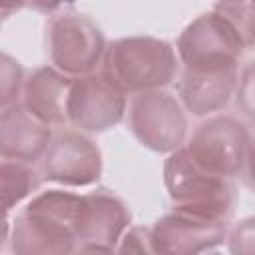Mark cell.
Here are the masks:
<instances>
[{
	"instance_id": "1",
	"label": "cell",
	"mask_w": 255,
	"mask_h": 255,
	"mask_svg": "<svg viewBox=\"0 0 255 255\" xmlns=\"http://www.w3.org/2000/svg\"><path fill=\"white\" fill-rule=\"evenodd\" d=\"M84 195L48 189L28 201L12 225V251L32 253H72L78 247V219Z\"/></svg>"
},
{
	"instance_id": "2",
	"label": "cell",
	"mask_w": 255,
	"mask_h": 255,
	"mask_svg": "<svg viewBox=\"0 0 255 255\" xmlns=\"http://www.w3.org/2000/svg\"><path fill=\"white\" fill-rule=\"evenodd\" d=\"M102 74L124 94L161 90L177 74L169 42L153 36H128L108 44Z\"/></svg>"
},
{
	"instance_id": "3",
	"label": "cell",
	"mask_w": 255,
	"mask_h": 255,
	"mask_svg": "<svg viewBox=\"0 0 255 255\" xmlns=\"http://www.w3.org/2000/svg\"><path fill=\"white\" fill-rule=\"evenodd\" d=\"M163 183L173 209L187 211L211 221L227 223L235 207L231 177L199 167L185 147L169 153L163 163Z\"/></svg>"
},
{
	"instance_id": "4",
	"label": "cell",
	"mask_w": 255,
	"mask_h": 255,
	"mask_svg": "<svg viewBox=\"0 0 255 255\" xmlns=\"http://www.w3.org/2000/svg\"><path fill=\"white\" fill-rule=\"evenodd\" d=\"M128 128L143 147L171 153L185 141L187 118L175 96L163 90H149L133 96L128 110Z\"/></svg>"
},
{
	"instance_id": "5",
	"label": "cell",
	"mask_w": 255,
	"mask_h": 255,
	"mask_svg": "<svg viewBox=\"0 0 255 255\" xmlns=\"http://www.w3.org/2000/svg\"><path fill=\"white\" fill-rule=\"evenodd\" d=\"M175 48L183 68L189 70L237 66L245 50L235 28L215 10L189 22L179 34Z\"/></svg>"
},
{
	"instance_id": "6",
	"label": "cell",
	"mask_w": 255,
	"mask_h": 255,
	"mask_svg": "<svg viewBox=\"0 0 255 255\" xmlns=\"http://www.w3.org/2000/svg\"><path fill=\"white\" fill-rule=\"evenodd\" d=\"M106 38L84 14L66 12L48 26V52L52 64L68 76L92 74L104 60Z\"/></svg>"
},
{
	"instance_id": "7",
	"label": "cell",
	"mask_w": 255,
	"mask_h": 255,
	"mask_svg": "<svg viewBox=\"0 0 255 255\" xmlns=\"http://www.w3.org/2000/svg\"><path fill=\"white\" fill-rule=\"evenodd\" d=\"M249 131L243 122L231 116H215L201 122L185 145L191 159L217 175L235 177L241 171Z\"/></svg>"
},
{
	"instance_id": "8",
	"label": "cell",
	"mask_w": 255,
	"mask_h": 255,
	"mask_svg": "<svg viewBox=\"0 0 255 255\" xmlns=\"http://www.w3.org/2000/svg\"><path fill=\"white\" fill-rule=\"evenodd\" d=\"M126 114V94L102 72L76 76L68 96V122L76 128L100 133L116 128Z\"/></svg>"
},
{
	"instance_id": "9",
	"label": "cell",
	"mask_w": 255,
	"mask_h": 255,
	"mask_svg": "<svg viewBox=\"0 0 255 255\" xmlns=\"http://www.w3.org/2000/svg\"><path fill=\"white\" fill-rule=\"evenodd\" d=\"M104 161L98 143L80 131H62L52 137L44 157L42 175L48 181L86 187L102 177Z\"/></svg>"
},
{
	"instance_id": "10",
	"label": "cell",
	"mask_w": 255,
	"mask_h": 255,
	"mask_svg": "<svg viewBox=\"0 0 255 255\" xmlns=\"http://www.w3.org/2000/svg\"><path fill=\"white\" fill-rule=\"evenodd\" d=\"M129 221V207L120 195L108 189L86 193L78 219L76 251H118V243L128 231Z\"/></svg>"
},
{
	"instance_id": "11",
	"label": "cell",
	"mask_w": 255,
	"mask_h": 255,
	"mask_svg": "<svg viewBox=\"0 0 255 255\" xmlns=\"http://www.w3.org/2000/svg\"><path fill=\"white\" fill-rule=\"evenodd\" d=\"M223 239H227L225 223L179 209L159 217L151 227L153 253L193 255L217 249Z\"/></svg>"
},
{
	"instance_id": "12",
	"label": "cell",
	"mask_w": 255,
	"mask_h": 255,
	"mask_svg": "<svg viewBox=\"0 0 255 255\" xmlns=\"http://www.w3.org/2000/svg\"><path fill=\"white\" fill-rule=\"evenodd\" d=\"M239 82L237 66L231 68H217V70H189L183 68L177 94L181 104L191 116H207L213 112L223 110L231 96H235Z\"/></svg>"
},
{
	"instance_id": "13",
	"label": "cell",
	"mask_w": 255,
	"mask_h": 255,
	"mask_svg": "<svg viewBox=\"0 0 255 255\" xmlns=\"http://www.w3.org/2000/svg\"><path fill=\"white\" fill-rule=\"evenodd\" d=\"M52 141L50 126L34 118L24 104H10L0 114V153L4 159L36 161Z\"/></svg>"
},
{
	"instance_id": "14",
	"label": "cell",
	"mask_w": 255,
	"mask_h": 255,
	"mask_svg": "<svg viewBox=\"0 0 255 255\" xmlns=\"http://www.w3.org/2000/svg\"><path fill=\"white\" fill-rule=\"evenodd\" d=\"M72 80L74 78L52 66L34 70L24 82V108L48 126H64L68 122V96Z\"/></svg>"
},
{
	"instance_id": "15",
	"label": "cell",
	"mask_w": 255,
	"mask_h": 255,
	"mask_svg": "<svg viewBox=\"0 0 255 255\" xmlns=\"http://www.w3.org/2000/svg\"><path fill=\"white\" fill-rule=\"evenodd\" d=\"M0 183H2V207L8 215L14 205L26 199L40 185L38 171L30 165V161L22 159H2L0 165Z\"/></svg>"
},
{
	"instance_id": "16",
	"label": "cell",
	"mask_w": 255,
	"mask_h": 255,
	"mask_svg": "<svg viewBox=\"0 0 255 255\" xmlns=\"http://www.w3.org/2000/svg\"><path fill=\"white\" fill-rule=\"evenodd\" d=\"M213 10L235 28L245 48H255V0H217Z\"/></svg>"
},
{
	"instance_id": "17",
	"label": "cell",
	"mask_w": 255,
	"mask_h": 255,
	"mask_svg": "<svg viewBox=\"0 0 255 255\" xmlns=\"http://www.w3.org/2000/svg\"><path fill=\"white\" fill-rule=\"evenodd\" d=\"M24 74H22V66L8 54H2L0 60V104L2 108L16 104L18 94L24 84Z\"/></svg>"
},
{
	"instance_id": "18",
	"label": "cell",
	"mask_w": 255,
	"mask_h": 255,
	"mask_svg": "<svg viewBox=\"0 0 255 255\" xmlns=\"http://www.w3.org/2000/svg\"><path fill=\"white\" fill-rule=\"evenodd\" d=\"M235 108L251 122H255V60L245 64L239 74L235 90Z\"/></svg>"
},
{
	"instance_id": "19",
	"label": "cell",
	"mask_w": 255,
	"mask_h": 255,
	"mask_svg": "<svg viewBox=\"0 0 255 255\" xmlns=\"http://www.w3.org/2000/svg\"><path fill=\"white\" fill-rule=\"evenodd\" d=\"M227 249L235 255L255 253V215L241 219L227 235Z\"/></svg>"
},
{
	"instance_id": "20",
	"label": "cell",
	"mask_w": 255,
	"mask_h": 255,
	"mask_svg": "<svg viewBox=\"0 0 255 255\" xmlns=\"http://www.w3.org/2000/svg\"><path fill=\"white\" fill-rule=\"evenodd\" d=\"M118 251L126 253V251H135V253H153V245H151V229L145 227H131L124 233L122 237V245H118Z\"/></svg>"
},
{
	"instance_id": "21",
	"label": "cell",
	"mask_w": 255,
	"mask_h": 255,
	"mask_svg": "<svg viewBox=\"0 0 255 255\" xmlns=\"http://www.w3.org/2000/svg\"><path fill=\"white\" fill-rule=\"evenodd\" d=\"M239 175L245 181V185L255 191V135L249 137V143H247V149H245V157H243V165H241Z\"/></svg>"
},
{
	"instance_id": "22",
	"label": "cell",
	"mask_w": 255,
	"mask_h": 255,
	"mask_svg": "<svg viewBox=\"0 0 255 255\" xmlns=\"http://www.w3.org/2000/svg\"><path fill=\"white\" fill-rule=\"evenodd\" d=\"M64 4V0H28V6H32L38 12H54Z\"/></svg>"
},
{
	"instance_id": "23",
	"label": "cell",
	"mask_w": 255,
	"mask_h": 255,
	"mask_svg": "<svg viewBox=\"0 0 255 255\" xmlns=\"http://www.w3.org/2000/svg\"><path fill=\"white\" fill-rule=\"evenodd\" d=\"M28 4V0H2V18H8L10 14L22 10Z\"/></svg>"
}]
</instances>
